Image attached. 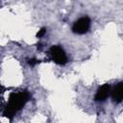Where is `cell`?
<instances>
[{
  "mask_svg": "<svg viewBox=\"0 0 123 123\" xmlns=\"http://www.w3.org/2000/svg\"><path fill=\"white\" fill-rule=\"evenodd\" d=\"M28 62H29V64H30L31 66H35L36 64H37V63L39 62V61H37V60H36V59H31V60L28 61Z\"/></svg>",
  "mask_w": 123,
  "mask_h": 123,
  "instance_id": "8992f818",
  "label": "cell"
},
{
  "mask_svg": "<svg viewBox=\"0 0 123 123\" xmlns=\"http://www.w3.org/2000/svg\"><path fill=\"white\" fill-rule=\"evenodd\" d=\"M111 96L115 103H121L123 98V84L119 82L115 85V86L111 90Z\"/></svg>",
  "mask_w": 123,
  "mask_h": 123,
  "instance_id": "5b68a950",
  "label": "cell"
},
{
  "mask_svg": "<svg viewBox=\"0 0 123 123\" xmlns=\"http://www.w3.org/2000/svg\"><path fill=\"white\" fill-rule=\"evenodd\" d=\"M90 19L87 16H83L77 19L73 25H72V31L73 33L77 35H84L88 32L90 29Z\"/></svg>",
  "mask_w": 123,
  "mask_h": 123,
  "instance_id": "3957f363",
  "label": "cell"
},
{
  "mask_svg": "<svg viewBox=\"0 0 123 123\" xmlns=\"http://www.w3.org/2000/svg\"><path fill=\"white\" fill-rule=\"evenodd\" d=\"M45 33H46V29H45V28H42V29H40V30L37 32V37H42Z\"/></svg>",
  "mask_w": 123,
  "mask_h": 123,
  "instance_id": "52a82bcc",
  "label": "cell"
},
{
  "mask_svg": "<svg viewBox=\"0 0 123 123\" xmlns=\"http://www.w3.org/2000/svg\"><path fill=\"white\" fill-rule=\"evenodd\" d=\"M49 54H50V57L53 60V62H56L57 64L64 65L68 61L66 53L64 52L62 47L60 46V45L51 46V48L49 49Z\"/></svg>",
  "mask_w": 123,
  "mask_h": 123,
  "instance_id": "7a4b0ae2",
  "label": "cell"
},
{
  "mask_svg": "<svg viewBox=\"0 0 123 123\" xmlns=\"http://www.w3.org/2000/svg\"><path fill=\"white\" fill-rule=\"evenodd\" d=\"M29 99H30V93L27 90L12 92L10 95L8 103L4 108L3 115L10 119H12L14 115L26 105Z\"/></svg>",
  "mask_w": 123,
  "mask_h": 123,
  "instance_id": "6da1fadb",
  "label": "cell"
},
{
  "mask_svg": "<svg viewBox=\"0 0 123 123\" xmlns=\"http://www.w3.org/2000/svg\"><path fill=\"white\" fill-rule=\"evenodd\" d=\"M111 87L109 84H104L102 85L96 91L94 99L96 102H104L110 95H111Z\"/></svg>",
  "mask_w": 123,
  "mask_h": 123,
  "instance_id": "277c9868",
  "label": "cell"
}]
</instances>
